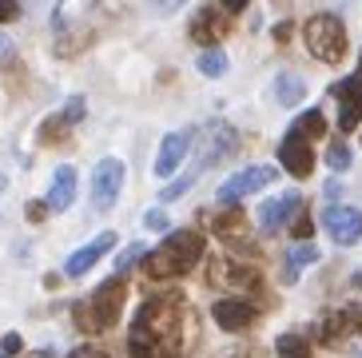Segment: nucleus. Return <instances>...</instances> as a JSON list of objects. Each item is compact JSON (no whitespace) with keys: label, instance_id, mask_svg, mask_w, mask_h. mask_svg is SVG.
Returning a JSON list of instances; mask_svg holds the SVG:
<instances>
[{"label":"nucleus","instance_id":"nucleus-2","mask_svg":"<svg viewBox=\"0 0 362 358\" xmlns=\"http://www.w3.org/2000/svg\"><path fill=\"white\" fill-rule=\"evenodd\" d=\"M203 259V231H171L168 239L148 251V279H180Z\"/></svg>","mask_w":362,"mask_h":358},{"label":"nucleus","instance_id":"nucleus-16","mask_svg":"<svg viewBox=\"0 0 362 358\" xmlns=\"http://www.w3.org/2000/svg\"><path fill=\"white\" fill-rule=\"evenodd\" d=\"M279 163H283V168H287L295 179H307L310 171H315V151H310L307 139L287 136L283 144H279Z\"/></svg>","mask_w":362,"mask_h":358},{"label":"nucleus","instance_id":"nucleus-23","mask_svg":"<svg viewBox=\"0 0 362 358\" xmlns=\"http://www.w3.org/2000/svg\"><path fill=\"white\" fill-rule=\"evenodd\" d=\"M195 68H199V76H207V80H219V76L227 72V56L219 52V48H203Z\"/></svg>","mask_w":362,"mask_h":358},{"label":"nucleus","instance_id":"nucleus-13","mask_svg":"<svg viewBox=\"0 0 362 358\" xmlns=\"http://www.w3.org/2000/svg\"><path fill=\"white\" fill-rule=\"evenodd\" d=\"M211 318L223 330H247V327H255L259 306L247 303V299H215V303H211Z\"/></svg>","mask_w":362,"mask_h":358},{"label":"nucleus","instance_id":"nucleus-32","mask_svg":"<svg viewBox=\"0 0 362 358\" xmlns=\"http://www.w3.org/2000/svg\"><path fill=\"white\" fill-rule=\"evenodd\" d=\"M0 347H4V354H21L24 342H21V335H4L0 338Z\"/></svg>","mask_w":362,"mask_h":358},{"label":"nucleus","instance_id":"nucleus-7","mask_svg":"<svg viewBox=\"0 0 362 358\" xmlns=\"http://www.w3.org/2000/svg\"><path fill=\"white\" fill-rule=\"evenodd\" d=\"M235 148H239L235 127L223 124V120H211V124L199 132V168H215V163H223L227 156H235Z\"/></svg>","mask_w":362,"mask_h":358},{"label":"nucleus","instance_id":"nucleus-31","mask_svg":"<svg viewBox=\"0 0 362 358\" xmlns=\"http://www.w3.org/2000/svg\"><path fill=\"white\" fill-rule=\"evenodd\" d=\"M21 16V4H12V0H0V24H8Z\"/></svg>","mask_w":362,"mask_h":358},{"label":"nucleus","instance_id":"nucleus-29","mask_svg":"<svg viewBox=\"0 0 362 358\" xmlns=\"http://www.w3.org/2000/svg\"><path fill=\"white\" fill-rule=\"evenodd\" d=\"M136 259H148V251H144L139 243H132V247H124V255L116 259V275H119V271H128V267L136 263Z\"/></svg>","mask_w":362,"mask_h":358},{"label":"nucleus","instance_id":"nucleus-26","mask_svg":"<svg viewBox=\"0 0 362 358\" xmlns=\"http://www.w3.org/2000/svg\"><path fill=\"white\" fill-rule=\"evenodd\" d=\"M327 163H330L334 171H346V168H351V148H346L342 139H334V144L327 148Z\"/></svg>","mask_w":362,"mask_h":358},{"label":"nucleus","instance_id":"nucleus-10","mask_svg":"<svg viewBox=\"0 0 362 358\" xmlns=\"http://www.w3.org/2000/svg\"><path fill=\"white\" fill-rule=\"evenodd\" d=\"M231 24H235V16L223 8V4H207V8H199L192 16V40L211 48L215 40L231 36Z\"/></svg>","mask_w":362,"mask_h":358},{"label":"nucleus","instance_id":"nucleus-21","mask_svg":"<svg viewBox=\"0 0 362 358\" xmlns=\"http://www.w3.org/2000/svg\"><path fill=\"white\" fill-rule=\"evenodd\" d=\"M322 132H327V120H322V112H315V108H310V112H303V116L295 120V124H291V136H298V139H319Z\"/></svg>","mask_w":362,"mask_h":358},{"label":"nucleus","instance_id":"nucleus-19","mask_svg":"<svg viewBox=\"0 0 362 358\" xmlns=\"http://www.w3.org/2000/svg\"><path fill=\"white\" fill-rule=\"evenodd\" d=\"M319 263V251L310 247V243H295L287 255H283V283H295L298 275L307 271V267Z\"/></svg>","mask_w":362,"mask_h":358},{"label":"nucleus","instance_id":"nucleus-5","mask_svg":"<svg viewBox=\"0 0 362 358\" xmlns=\"http://www.w3.org/2000/svg\"><path fill=\"white\" fill-rule=\"evenodd\" d=\"M207 283H211L215 291H259V287H263V275L251 263H239V259L219 255V259L207 263Z\"/></svg>","mask_w":362,"mask_h":358},{"label":"nucleus","instance_id":"nucleus-20","mask_svg":"<svg viewBox=\"0 0 362 358\" xmlns=\"http://www.w3.org/2000/svg\"><path fill=\"white\" fill-rule=\"evenodd\" d=\"M271 92H275V100L283 108H295L303 96H307V80L298 72H279L275 76V84H271Z\"/></svg>","mask_w":362,"mask_h":358},{"label":"nucleus","instance_id":"nucleus-14","mask_svg":"<svg viewBox=\"0 0 362 358\" xmlns=\"http://www.w3.org/2000/svg\"><path fill=\"white\" fill-rule=\"evenodd\" d=\"M346 335H362V303H346L342 311H334V315H327L319 323L322 342H339Z\"/></svg>","mask_w":362,"mask_h":358},{"label":"nucleus","instance_id":"nucleus-36","mask_svg":"<svg viewBox=\"0 0 362 358\" xmlns=\"http://www.w3.org/2000/svg\"><path fill=\"white\" fill-rule=\"evenodd\" d=\"M33 358H56V354H52V350H36Z\"/></svg>","mask_w":362,"mask_h":358},{"label":"nucleus","instance_id":"nucleus-3","mask_svg":"<svg viewBox=\"0 0 362 358\" xmlns=\"http://www.w3.org/2000/svg\"><path fill=\"white\" fill-rule=\"evenodd\" d=\"M124 299H128V287H124V279H107V283H100L96 291H92V299H84V303L72 306V318L76 327L88 330V335H100V330H112L119 323V311H124Z\"/></svg>","mask_w":362,"mask_h":358},{"label":"nucleus","instance_id":"nucleus-12","mask_svg":"<svg viewBox=\"0 0 362 358\" xmlns=\"http://www.w3.org/2000/svg\"><path fill=\"white\" fill-rule=\"evenodd\" d=\"M298 211H303V195H298V191H283V195H275V200H267L263 207H259V223H263L267 235H275L295 219Z\"/></svg>","mask_w":362,"mask_h":358},{"label":"nucleus","instance_id":"nucleus-4","mask_svg":"<svg viewBox=\"0 0 362 358\" xmlns=\"http://www.w3.org/2000/svg\"><path fill=\"white\" fill-rule=\"evenodd\" d=\"M303 44L319 64H339L346 56V24L334 12H315L303 24Z\"/></svg>","mask_w":362,"mask_h":358},{"label":"nucleus","instance_id":"nucleus-1","mask_svg":"<svg viewBox=\"0 0 362 358\" xmlns=\"http://www.w3.org/2000/svg\"><path fill=\"white\" fill-rule=\"evenodd\" d=\"M192 311L175 295H151L139 303L128 335L132 358H180L192 347Z\"/></svg>","mask_w":362,"mask_h":358},{"label":"nucleus","instance_id":"nucleus-38","mask_svg":"<svg viewBox=\"0 0 362 358\" xmlns=\"http://www.w3.org/2000/svg\"><path fill=\"white\" fill-rule=\"evenodd\" d=\"M358 68H362V56H358Z\"/></svg>","mask_w":362,"mask_h":358},{"label":"nucleus","instance_id":"nucleus-35","mask_svg":"<svg viewBox=\"0 0 362 358\" xmlns=\"http://www.w3.org/2000/svg\"><path fill=\"white\" fill-rule=\"evenodd\" d=\"M275 40H279V44L291 40V24H279V28H275Z\"/></svg>","mask_w":362,"mask_h":358},{"label":"nucleus","instance_id":"nucleus-28","mask_svg":"<svg viewBox=\"0 0 362 358\" xmlns=\"http://www.w3.org/2000/svg\"><path fill=\"white\" fill-rule=\"evenodd\" d=\"M310 231H315L310 215H307V211H298V219L291 223V235H295V243H307V239H310Z\"/></svg>","mask_w":362,"mask_h":358},{"label":"nucleus","instance_id":"nucleus-8","mask_svg":"<svg viewBox=\"0 0 362 358\" xmlns=\"http://www.w3.org/2000/svg\"><path fill=\"white\" fill-rule=\"evenodd\" d=\"M275 175H279V168H271V163H255V168H243V171H235V175H227L215 195H219V203L231 207L235 200H243V195L267 187V183H275Z\"/></svg>","mask_w":362,"mask_h":358},{"label":"nucleus","instance_id":"nucleus-15","mask_svg":"<svg viewBox=\"0 0 362 358\" xmlns=\"http://www.w3.org/2000/svg\"><path fill=\"white\" fill-rule=\"evenodd\" d=\"M112 247H116V231H104V235H96V239L88 243V247H80V251H72L68 255V263H64V275H88L92 271V267L100 263V259H104L107 251H112Z\"/></svg>","mask_w":362,"mask_h":358},{"label":"nucleus","instance_id":"nucleus-34","mask_svg":"<svg viewBox=\"0 0 362 358\" xmlns=\"http://www.w3.org/2000/svg\"><path fill=\"white\" fill-rule=\"evenodd\" d=\"M44 215H48V203H28V219L33 223H40Z\"/></svg>","mask_w":362,"mask_h":358},{"label":"nucleus","instance_id":"nucleus-30","mask_svg":"<svg viewBox=\"0 0 362 358\" xmlns=\"http://www.w3.org/2000/svg\"><path fill=\"white\" fill-rule=\"evenodd\" d=\"M144 223H148L151 231H168V215H163V211H148V215H144Z\"/></svg>","mask_w":362,"mask_h":358},{"label":"nucleus","instance_id":"nucleus-18","mask_svg":"<svg viewBox=\"0 0 362 358\" xmlns=\"http://www.w3.org/2000/svg\"><path fill=\"white\" fill-rule=\"evenodd\" d=\"M76 200V168H56L48 187V211H68Z\"/></svg>","mask_w":362,"mask_h":358},{"label":"nucleus","instance_id":"nucleus-17","mask_svg":"<svg viewBox=\"0 0 362 358\" xmlns=\"http://www.w3.org/2000/svg\"><path fill=\"white\" fill-rule=\"evenodd\" d=\"M192 148V127H183V132H171L163 136L160 144V156H156V175H171V171H180L183 156Z\"/></svg>","mask_w":362,"mask_h":358},{"label":"nucleus","instance_id":"nucleus-33","mask_svg":"<svg viewBox=\"0 0 362 358\" xmlns=\"http://www.w3.org/2000/svg\"><path fill=\"white\" fill-rule=\"evenodd\" d=\"M68 358H107V354H104V350H100V347H76V350H72V354H68Z\"/></svg>","mask_w":362,"mask_h":358},{"label":"nucleus","instance_id":"nucleus-24","mask_svg":"<svg viewBox=\"0 0 362 358\" xmlns=\"http://www.w3.org/2000/svg\"><path fill=\"white\" fill-rule=\"evenodd\" d=\"M243 227H247V215L239 207L223 211V215H215V231L223 235V239H239V235H243Z\"/></svg>","mask_w":362,"mask_h":358},{"label":"nucleus","instance_id":"nucleus-25","mask_svg":"<svg viewBox=\"0 0 362 358\" xmlns=\"http://www.w3.org/2000/svg\"><path fill=\"white\" fill-rule=\"evenodd\" d=\"M68 124H72V120H68L64 112H60V116H48V120L40 124V144H60V139L68 136V132H64Z\"/></svg>","mask_w":362,"mask_h":358},{"label":"nucleus","instance_id":"nucleus-22","mask_svg":"<svg viewBox=\"0 0 362 358\" xmlns=\"http://www.w3.org/2000/svg\"><path fill=\"white\" fill-rule=\"evenodd\" d=\"M275 354L279 358H310V342L303 335H295V330H287V335L275 338Z\"/></svg>","mask_w":362,"mask_h":358},{"label":"nucleus","instance_id":"nucleus-27","mask_svg":"<svg viewBox=\"0 0 362 358\" xmlns=\"http://www.w3.org/2000/svg\"><path fill=\"white\" fill-rule=\"evenodd\" d=\"M192 183H195V175H180V179H175V183H168V187L160 191V203H175V200H180V195H183V191L192 187Z\"/></svg>","mask_w":362,"mask_h":358},{"label":"nucleus","instance_id":"nucleus-11","mask_svg":"<svg viewBox=\"0 0 362 358\" xmlns=\"http://www.w3.org/2000/svg\"><path fill=\"white\" fill-rule=\"evenodd\" d=\"M119 187H124V163H119L116 156H107L96 163V171H92V203H96V211H107L112 203H116Z\"/></svg>","mask_w":362,"mask_h":358},{"label":"nucleus","instance_id":"nucleus-9","mask_svg":"<svg viewBox=\"0 0 362 358\" xmlns=\"http://www.w3.org/2000/svg\"><path fill=\"white\" fill-rule=\"evenodd\" d=\"M330 100H339V132H354L362 124V72L334 80L330 84Z\"/></svg>","mask_w":362,"mask_h":358},{"label":"nucleus","instance_id":"nucleus-37","mask_svg":"<svg viewBox=\"0 0 362 358\" xmlns=\"http://www.w3.org/2000/svg\"><path fill=\"white\" fill-rule=\"evenodd\" d=\"M0 191H4V175H0Z\"/></svg>","mask_w":362,"mask_h":358},{"label":"nucleus","instance_id":"nucleus-6","mask_svg":"<svg viewBox=\"0 0 362 358\" xmlns=\"http://www.w3.org/2000/svg\"><path fill=\"white\" fill-rule=\"evenodd\" d=\"M322 231L339 247H354L362 239V211L346 207V203H327L322 207Z\"/></svg>","mask_w":362,"mask_h":358}]
</instances>
